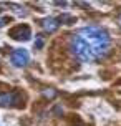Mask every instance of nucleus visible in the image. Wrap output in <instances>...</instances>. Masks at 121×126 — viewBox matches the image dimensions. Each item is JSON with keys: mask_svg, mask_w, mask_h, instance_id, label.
Returning a JSON list of instances; mask_svg holds the SVG:
<instances>
[{"mask_svg": "<svg viewBox=\"0 0 121 126\" xmlns=\"http://www.w3.org/2000/svg\"><path fill=\"white\" fill-rule=\"evenodd\" d=\"M111 48V38L100 27L90 25L71 35L70 50L81 62H95L105 58Z\"/></svg>", "mask_w": 121, "mask_h": 126, "instance_id": "obj_1", "label": "nucleus"}, {"mask_svg": "<svg viewBox=\"0 0 121 126\" xmlns=\"http://www.w3.org/2000/svg\"><path fill=\"white\" fill-rule=\"evenodd\" d=\"M42 27H43L46 32H55L60 27V20L58 18H53V17H48L42 22Z\"/></svg>", "mask_w": 121, "mask_h": 126, "instance_id": "obj_5", "label": "nucleus"}, {"mask_svg": "<svg viewBox=\"0 0 121 126\" xmlns=\"http://www.w3.org/2000/svg\"><path fill=\"white\" fill-rule=\"evenodd\" d=\"M8 35L13 40H20V42L23 40V42H27L32 37V30H30V27H27V25H18V27H15V28H12Z\"/></svg>", "mask_w": 121, "mask_h": 126, "instance_id": "obj_3", "label": "nucleus"}, {"mask_svg": "<svg viewBox=\"0 0 121 126\" xmlns=\"http://www.w3.org/2000/svg\"><path fill=\"white\" fill-rule=\"evenodd\" d=\"M0 106L8 108V106H22L20 105V93L10 91V93L0 94Z\"/></svg>", "mask_w": 121, "mask_h": 126, "instance_id": "obj_4", "label": "nucleus"}, {"mask_svg": "<svg viewBox=\"0 0 121 126\" xmlns=\"http://www.w3.org/2000/svg\"><path fill=\"white\" fill-rule=\"evenodd\" d=\"M8 22H10V18H8V17H0V28L5 25V23H8Z\"/></svg>", "mask_w": 121, "mask_h": 126, "instance_id": "obj_7", "label": "nucleus"}, {"mask_svg": "<svg viewBox=\"0 0 121 126\" xmlns=\"http://www.w3.org/2000/svg\"><path fill=\"white\" fill-rule=\"evenodd\" d=\"M120 23H121V17H120Z\"/></svg>", "mask_w": 121, "mask_h": 126, "instance_id": "obj_9", "label": "nucleus"}, {"mask_svg": "<svg viewBox=\"0 0 121 126\" xmlns=\"http://www.w3.org/2000/svg\"><path fill=\"white\" fill-rule=\"evenodd\" d=\"M10 62L13 63V66H18V68H22V66H27L28 65V62H30V55H28V51L27 50H13L12 55H10Z\"/></svg>", "mask_w": 121, "mask_h": 126, "instance_id": "obj_2", "label": "nucleus"}, {"mask_svg": "<svg viewBox=\"0 0 121 126\" xmlns=\"http://www.w3.org/2000/svg\"><path fill=\"white\" fill-rule=\"evenodd\" d=\"M45 96H46V98H53V96H55V94H57V93H55V91H53V90H48V91H45Z\"/></svg>", "mask_w": 121, "mask_h": 126, "instance_id": "obj_8", "label": "nucleus"}, {"mask_svg": "<svg viewBox=\"0 0 121 126\" xmlns=\"http://www.w3.org/2000/svg\"><path fill=\"white\" fill-rule=\"evenodd\" d=\"M43 47V37L42 35H37V40H35V48H42Z\"/></svg>", "mask_w": 121, "mask_h": 126, "instance_id": "obj_6", "label": "nucleus"}]
</instances>
